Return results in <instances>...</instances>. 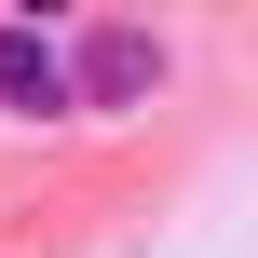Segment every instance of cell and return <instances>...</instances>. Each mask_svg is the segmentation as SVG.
<instances>
[{"label": "cell", "mask_w": 258, "mask_h": 258, "mask_svg": "<svg viewBox=\"0 0 258 258\" xmlns=\"http://www.w3.org/2000/svg\"><path fill=\"white\" fill-rule=\"evenodd\" d=\"M68 95H82V68H68V54H54L41 27H0V109H27V122H54Z\"/></svg>", "instance_id": "6da1fadb"}, {"label": "cell", "mask_w": 258, "mask_h": 258, "mask_svg": "<svg viewBox=\"0 0 258 258\" xmlns=\"http://www.w3.org/2000/svg\"><path fill=\"white\" fill-rule=\"evenodd\" d=\"M150 82H163V41H150V27H95V41H82V95H109V109H136Z\"/></svg>", "instance_id": "7a4b0ae2"}]
</instances>
